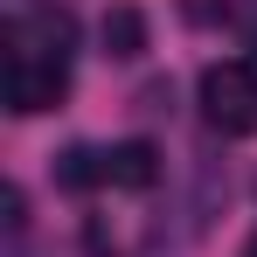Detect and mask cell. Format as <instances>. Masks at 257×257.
<instances>
[{"instance_id":"obj_1","label":"cell","mask_w":257,"mask_h":257,"mask_svg":"<svg viewBox=\"0 0 257 257\" xmlns=\"http://www.w3.org/2000/svg\"><path fill=\"white\" fill-rule=\"evenodd\" d=\"M202 118L215 132H257V70L250 63H209L202 70Z\"/></svg>"},{"instance_id":"obj_2","label":"cell","mask_w":257,"mask_h":257,"mask_svg":"<svg viewBox=\"0 0 257 257\" xmlns=\"http://www.w3.org/2000/svg\"><path fill=\"white\" fill-rule=\"evenodd\" d=\"M63 90H70L63 56H56V63H35V56H14V63H7V111H14V118L56 111V104H63Z\"/></svg>"},{"instance_id":"obj_3","label":"cell","mask_w":257,"mask_h":257,"mask_svg":"<svg viewBox=\"0 0 257 257\" xmlns=\"http://www.w3.org/2000/svg\"><path fill=\"white\" fill-rule=\"evenodd\" d=\"M97 42H104L111 63H139L146 42H153V28H146V14H139V7H111V14L97 21Z\"/></svg>"},{"instance_id":"obj_4","label":"cell","mask_w":257,"mask_h":257,"mask_svg":"<svg viewBox=\"0 0 257 257\" xmlns=\"http://www.w3.org/2000/svg\"><path fill=\"white\" fill-rule=\"evenodd\" d=\"M111 181H118V188H153V181H160V146H153V139H125V146L111 153Z\"/></svg>"},{"instance_id":"obj_5","label":"cell","mask_w":257,"mask_h":257,"mask_svg":"<svg viewBox=\"0 0 257 257\" xmlns=\"http://www.w3.org/2000/svg\"><path fill=\"white\" fill-rule=\"evenodd\" d=\"M56 181H63L70 195H90L97 181H111V153H90V146H70V153H56Z\"/></svg>"},{"instance_id":"obj_6","label":"cell","mask_w":257,"mask_h":257,"mask_svg":"<svg viewBox=\"0 0 257 257\" xmlns=\"http://www.w3.org/2000/svg\"><path fill=\"white\" fill-rule=\"evenodd\" d=\"M7 229H28V195L7 188Z\"/></svg>"},{"instance_id":"obj_7","label":"cell","mask_w":257,"mask_h":257,"mask_svg":"<svg viewBox=\"0 0 257 257\" xmlns=\"http://www.w3.org/2000/svg\"><path fill=\"white\" fill-rule=\"evenodd\" d=\"M250 49H257V21H250Z\"/></svg>"},{"instance_id":"obj_8","label":"cell","mask_w":257,"mask_h":257,"mask_svg":"<svg viewBox=\"0 0 257 257\" xmlns=\"http://www.w3.org/2000/svg\"><path fill=\"white\" fill-rule=\"evenodd\" d=\"M243 257H257V236H250V250H243Z\"/></svg>"}]
</instances>
